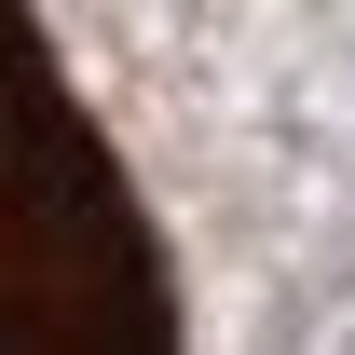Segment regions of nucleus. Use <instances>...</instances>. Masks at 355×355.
Listing matches in <instances>:
<instances>
[{"instance_id":"f257e3e1","label":"nucleus","mask_w":355,"mask_h":355,"mask_svg":"<svg viewBox=\"0 0 355 355\" xmlns=\"http://www.w3.org/2000/svg\"><path fill=\"white\" fill-rule=\"evenodd\" d=\"M178 287L150 205L55 69L42 14L0 0V355H164Z\"/></svg>"}]
</instances>
